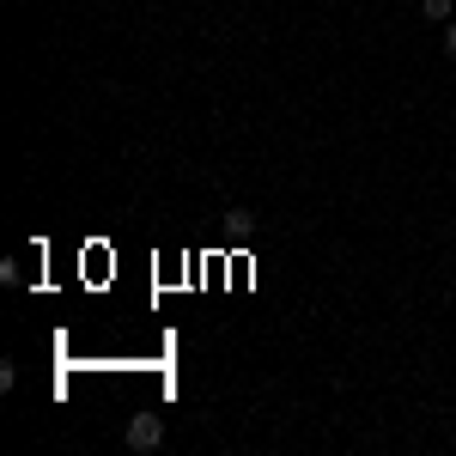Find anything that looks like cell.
Masks as SVG:
<instances>
[{"label": "cell", "mask_w": 456, "mask_h": 456, "mask_svg": "<svg viewBox=\"0 0 456 456\" xmlns=\"http://www.w3.org/2000/svg\"><path fill=\"white\" fill-rule=\"evenodd\" d=\"M122 438H128V451H159L165 444V420L152 408H134V420L122 426Z\"/></svg>", "instance_id": "6da1fadb"}, {"label": "cell", "mask_w": 456, "mask_h": 456, "mask_svg": "<svg viewBox=\"0 0 456 456\" xmlns=\"http://www.w3.org/2000/svg\"><path fill=\"white\" fill-rule=\"evenodd\" d=\"M420 12H426V19H438V25H451L456 0H420Z\"/></svg>", "instance_id": "7a4b0ae2"}, {"label": "cell", "mask_w": 456, "mask_h": 456, "mask_svg": "<svg viewBox=\"0 0 456 456\" xmlns=\"http://www.w3.org/2000/svg\"><path fill=\"white\" fill-rule=\"evenodd\" d=\"M444 55H451V61H456V19H451V25H444Z\"/></svg>", "instance_id": "3957f363"}]
</instances>
